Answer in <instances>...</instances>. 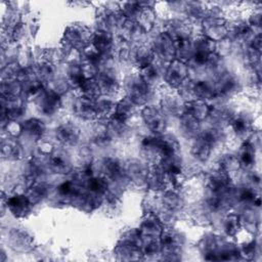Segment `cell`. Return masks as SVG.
<instances>
[{
	"mask_svg": "<svg viewBox=\"0 0 262 262\" xmlns=\"http://www.w3.org/2000/svg\"><path fill=\"white\" fill-rule=\"evenodd\" d=\"M55 135L60 143L64 145H75L79 141L80 131L74 124L64 123L56 128Z\"/></svg>",
	"mask_w": 262,
	"mask_h": 262,
	"instance_id": "obj_12",
	"label": "cell"
},
{
	"mask_svg": "<svg viewBox=\"0 0 262 262\" xmlns=\"http://www.w3.org/2000/svg\"><path fill=\"white\" fill-rule=\"evenodd\" d=\"M220 168L230 175L231 173L236 172L241 168V163H239L237 157L228 155L221 160Z\"/></svg>",
	"mask_w": 262,
	"mask_h": 262,
	"instance_id": "obj_38",
	"label": "cell"
},
{
	"mask_svg": "<svg viewBox=\"0 0 262 262\" xmlns=\"http://www.w3.org/2000/svg\"><path fill=\"white\" fill-rule=\"evenodd\" d=\"M165 81L173 88H179L188 79V66L187 63L178 58L169 61V66L165 72Z\"/></svg>",
	"mask_w": 262,
	"mask_h": 262,
	"instance_id": "obj_3",
	"label": "cell"
},
{
	"mask_svg": "<svg viewBox=\"0 0 262 262\" xmlns=\"http://www.w3.org/2000/svg\"><path fill=\"white\" fill-rule=\"evenodd\" d=\"M163 230L164 225L162 220L154 213L146 214L138 228V231L142 238L150 239H159Z\"/></svg>",
	"mask_w": 262,
	"mask_h": 262,
	"instance_id": "obj_8",
	"label": "cell"
},
{
	"mask_svg": "<svg viewBox=\"0 0 262 262\" xmlns=\"http://www.w3.org/2000/svg\"><path fill=\"white\" fill-rule=\"evenodd\" d=\"M231 127L238 137L247 138L252 130L251 123L244 117H232L230 120Z\"/></svg>",
	"mask_w": 262,
	"mask_h": 262,
	"instance_id": "obj_30",
	"label": "cell"
},
{
	"mask_svg": "<svg viewBox=\"0 0 262 262\" xmlns=\"http://www.w3.org/2000/svg\"><path fill=\"white\" fill-rule=\"evenodd\" d=\"M76 114L84 120H92L97 118L95 108V99H90L85 96H80L74 104Z\"/></svg>",
	"mask_w": 262,
	"mask_h": 262,
	"instance_id": "obj_13",
	"label": "cell"
},
{
	"mask_svg": "<svg viewBox=\"0 0 262 262\" xmlns=\"http://www.w3.org/2000/svg\"><path fill=\"white\" fill-rule=\"evenodd\" d=\"M204 36L214 42L224 40L229 34V26L227 21L220 15L208 14L203 19Z\"/></svg>",
	"mask_w": 262,
	"mask_h": 262,
	"instance_id": "obj_2",
	"label": "cell"
},
{
	"mask_svg": "<svg viewBox=\"0 0 262 262\" xmlns=\"http://www.w3.org/2000/svg\"><path fill=\"white\" fill-rule=\"evenodd\" d=\"M91 45L100 53L105 54L113 46V36L107 30L98 29L92 35Z\"/></svg>",
	"mask_w": 262,
	"mask_h": 262,
	"instance_id": "obj_14",
	"label": "cell"
},
{
	"mask_svg": "<svg viewBox=\"0 0 262 262\" xmlns=\"http://www.w3.org/2000/svg\"><path fill=\"white\" fill-rule=\"evenodd\" d=\"M131 57H133L134 63L140 70H142V69L150 66L154 62L156 53H155L152 47H149L146 45H141V46H138L131 53Z\"/></svg>",
	"mask_w": 262,
	"mask_h": 262,
	"instance_id": "obj_15",
	"label": "cell"
},
{
	"mask_svg": "<svg viewBox=\"0 0 262 262\" xmlns=\"http://www.w3.org/2000/svg\"><path fill=\"white\" fill-rule=\"evenodd\" d=\"M23 92V86L18 79L2 80L1 82V96L5 98L18 97Z\"/></svg>",
	"mask_w": 262,
	"mask_h": 262,
	"instance_id": "obj_27",
	"label": "cell"
},
{
	"mask_svg": "<svg viewBox=\"0 0 262 262\" xmlns=\"http://www.w3.org/2000/svg\"><path fill=\"white\" fill-rule=\"evenodd\" d=\"M1 154L5 159H9V160L19 159L21 156V146L13 137L10 136V138H6L2 140Z\"/></svg>",
	"mask_w": 262,
	"mask_h": 262,
	"instance_id": "obj_23",
	"label": "cell"
},
{
	"mask_svg": "<svg viewBox=\"0 0 262 262\" xmlns=\"http://www.w3.org/2000/svg\"><path fill=\"white\" fill-rule=\"evenodd\" d=\"M2 203L5 204L9 212L17 218L25 217L31 209V202L29 201L28 196L23 193H14L12 195H7L5 199V195L3 193L2 195Z\"/></svg>",
	"mask_w": 262,
	"mask_h": 262,
	"instance_id": "obj_7",
	"label": "cell"
},
{
	"mask_svg": "<svg viewBox=\"0 0 262 262\" xmlns=\"http://www.w3.org/2000/svg\"><path fill=\"white\" fill-rule=\"evenodd\" d=\"M98 83L101 95H113L119 89V84L117 79L108 72L98 73L95 77Z\"/></svg>",
	"mask_w": 262,
	"mask_h": 262,
	"instance_id": "obj_18",
	"label": "cell"
},
{
	"mask_svg": "<svg viewBox=\"0 0 262 262\" xmlns=\"http://www.w3.org/2000/svg\"><path fill=\"white\" fill-rule=\"evenodd\" d=\"M239 163L241 167H246L249 168L254 164L255 160V148L252 144L246 142L239 149L238 155L236 156Z\"/></svg>",
	"mask_w": 262,
	"mask_h": 262,
	"instance_id": "obj_32",
	"label": "cell"
},
{
	"mask_svg": "<svg viewBox=\"0 0 262 262\" xmlns=\"http://www.w3.org/2000/svg\"><path fill=\"white\" fill-rule=\"evenodd\" d=\"M9 242L13 249L26 250L30 248V245L32 243V237L25 230L14 229L10 231Z\"/></svg>",
	"mask_w": 262,
	"mask_h": 262,
	"instance_id": "obj_26",
	"label": "cell"
},
{
	"mask_svg": "<svg viewBox=\"0 0 262 262\" xmlns=\"http://www.w3.org/2000/svg\"><path fill=\"white\" fill-rule=\"evenodd\" d=\"M135 106L136 105L134 104V102L128 96H126L115 104V110L111 117L122 122H126L133 113Z\"/></svg>",
	"mask_w": 262,
	"mask_h": 262,
	"instance_id": "obj_21",
	"label": "cell"
},
{
	"mask_svg": "<svg viewBox=\"0 0 262 262\" xmlns=\"http://www.w3.org/2000/svg\"><path fill=\"white\" fill-rule=\"evenodd\" d=\"M6 129H7V133L11 137H16L23 133V126L16 121H9L6 124Z\"/></svg>",
	"mask_w": 262,
	"mask_h": 262,
	"instance_id": "obj_39",
	"label": "cell"
},
{
	"mask_svg": "<svg viewBox=\"0 0 262 262\" xmlns=\"http://www.w3.org/2000/svg\"><path fill=\"white\" fill-rule=\"evenodd\" d=\"M46 167L57 174H67L72 170L71 160L68 154L62 150H53L47 156Z\"/></svg>",
	"mask_w": 262,
	"mask_h": 262,
	"instance_id": "obj_11",
	"label": "cell"
},
{
	"mask_svg": "<svg viewBox=\"0 0 262 262\" xmlns=\"http://www.w3.org/2000/svg\"><path fill=\"white\" fill-rule=\"evenodd\" d=\"M140 77L142 78V80L148 85L151 86L154 84H156L159 81L160 78V72L158 70V68L151 63L150 66L140 70Z\"/></svg>",
	"mask_w": 262,
	"mask_h": 262,
	"instance_id": "obj_36",
	"label": "cell"
},
{
	"mask_svg": "<svg viewBox=\"0 0 262 262\" xmlns=\"http://www.w3.org/2000/svg\"><path fill=\"white\" fill-rule=\"evenodd\" d=\"M149 87L140 77V75L133 76L127 83L128 97L134 102L135 105L144 104L148 98Z\"/></svg>",
	"mask_w": 262,
	"mask_h": 262,
	"instance_id": "obj_6",
	"label": "cell"
},
{
	"mask_svg": "<svg viewBox=\"0 0 262 262\" xmlns=\"http://www.w3.org/2000/svg\"><path fill=\"white\" fill-rule=\"evenodd\" d=\"M152 49L156 55L169 61L176 58V49L172 38L166 33H161L155 40Z\"/></svg>",
	"mask_w": 262,
	"mask_h": 262,
	"instance_id": "obj_10",
	"label": "cell"
},
{
	"mask_svg": "<svg viewBox=\"0 0 262 262\" xmlns=\"http://www.w3.org/2000/svg\"><path fill=\"white\" fill-rule=\"evenodd\" d=\"M85 80L80 64H71L68 69V83L76 88H79L82 82Z\"/></svg>",
	"mask_w": 262,
	"mask_h": 262,
	"instance_id": "obj_34",
	"label": "cell"
},
{
	"mask_svg": "<svg viewBox=\"0 0 262 262\" xmlns=\"http://www.w3.org/2000/svg\"><path fill=\"white\" fill-rule=\"evenodd\" d=\"M208 187L212 193L224 194L230 191V175L220 167L213 171L208 178Z\"/></svg>",
	"mask_w": 262,
	"mask_h": 262,
	"instance_id": "obj_9",
	"label": "cell"
},
{
	"mask_svg": "<svg viewBox=\"0 0 262 262\" xmlns=\"http://www.w3.org/2000/svg\"><path fill=\"white\" fill-rule=\"evenodd\" d=\"M211 106L204 100L191 99L184 103V112H187L196 120L202 121L210 115Z\"/></svg>",
	"mask_w": 262,
	"mask_h": 262,
	"instance_id": "obj_17",
	"label": "cell"
},
{
	"mask_svg": "<svg viewBox=\"0 0 262 262\" xmlns=\"http://www.w3.org/2000/svg\"><path fill=\"white\" fill-rule=\"evenodd\" d=\"M141 5H142V8L139 11L138 15L136 16L135 20H136L137 25L139 26V28L143 32H148L154 28L155 20H156V15H155V12L151 8L143 6V3H141Z\"/></svg>",
	"mask_w": 262,
	"mask_h": 262,
	"instance_id": "obj_24",
	"label": "cell"
},
{
	"mask_svg": "<svg viewBox=\"0 0 262 262\" xmlns=\"http://www.w3.org/2000/svg\"><path fill=\"white\" fill-rule=\"evenodd\" d=\"M47 193V186L44 182H33L27 191V196L31 204L39 203Z\"/></svg>",
	"mask_w": 262,
	"mask_h": 262,
	"instance_id": "obj_31",
	"label": "cell"
},
{
	"mask_svg": "<svg viewBox=\"0 0 262 262\" xmlns=\"http://www.w3.org/2000/svg\"><path fill=\"white\" fill-rule=\"evenodd\" d=\"M223 226H224V231L226 232L227 235L233 236L235 234H237L239 228H241V218L238 215L236 214H228L225 218H224V222H223Z\"/></svg>",
	"mask_w": 262,
	"mask_h": 262,
	"instance_id": "obj_35",
	"label": "cell"
},
{
	"mask_svg": "<svg viewBox=\"0 0 262 262\" xmlns=\"http://www.w3.org/2000/svg\"><path fill=\"white\" fill-rule=\"evenodd\" d=\"M237 82L235 78L229 73H222L219 75L216 83L214 84V90L216 96L227 95L235 91Z\"/></svg>",
	"mask_w": 262,
	"mask_h": 262,
	"instance_id": "obj_16",
	"label": "cell"
},
{
	"mask_svg": "<svg viewBox=\"0 0 262 262\" xmlns=\"http://www.w3.org/2000/svg\"><path fill=\"white\" fill-rule=\"evenodd\" d=\"M216 97L214 84L209 83L208 81H196L192 82V98L206 101Z\"/></svg>",
	"mask_w": 262,
	"mask_h": 262,
	"instance_id": "obj_20",
	"label": "cell"
},
{
	"mask_svg": "<svg viewBox=\"0 0 262 262\" xmlns=\"http://www.w3.org/2000/svg\"><path fill=\"white\" fill-rule=\"evenodd\" d=\"M212 146L213 145L206 138L200 135L191 146V155L195 160L206 162L210 158Z\"/></svg>",
	"mask_w": 262,
	"mask_h": 262,
	"instance_id": "obj_19",
	"label": "cell"
},
{
	"mask_svg": "<svg viewBox=\"0 0 262 262\" xmlns=\"http://www.w3.org/2000/svg\"><path fill=\"white\" fill-rule=\"evenodd\" d=\"M79 89L81 90L82 96H85L90 99H97L99 96H101L100 89H99L98 83L96 81V78L85 79L82 82V84L80 85Z\"/></svg>",
	"mask_w": 262,
	"mask_h": 262,
	"instance_id": "obj_29",
	"label": "cell"
},
{
	"mask_svg": "<svg viewBox=\"0 0 262 262\" xmlns=\"http://www.w3.org/2000/svg\"><path fill=\"white\" fill-rule=\"evenodd\" d=\"M102 172H103V177L112 179V180H117L123 175V168L119 161L115 158H105L102 161Z\"/></svg>",
	"mask_w": 262,
	"mask_h": 262,
	"instance_id": "obj_22",
	"label": "cell"
},
{
	"mask_svg": "<svg viewBox=\"0 0 262 262\" xmlns=\"http://www.w3.org/2000/svg\"><path fill=\"white\" fill-rule=\"evenodd\" d=\"M162 204L165 209L169 211H175L182 206V200L176 191L170 189L165 191L162 199Z\"/></svg>",
	"mask_w": 262,
	"mask_h": 262,
	"instance_id": "obj_33",
	"label": "cell"
},
{
	"mask_svg": "<svg viewBox=\"0 0 262 262\" xmlns=\"http://www.w3.org/2000/svg\"><path fill=\"white\" fill-rule=\"evenodd\" d=\"M180 127L184 133L189 136H194L200 131V121L192 117L187 112H182L180 116Z\"/></svg>",
	"mask_w": 262,
	"mask_h": 262,
	"instance_id": "obj_28",
	"label": "cell"
},
{
	"mask_svg": "<svg viewBox=\"0 0 262 262\" xmlns=\"http://www.w3.org/2000/svg\"><path fill=\"white\" fill-rule=\"evenodd\" d=\"M23 126V133L28 134L32 138L39 139L44 131H45V125L44 123L37 118H31L21 123Z\"/></svg>",
	"mask_w": 262,
	"mask_h": 262,
	"instance_id": "obj_25",
	"label": "cell"
},
{
	"mask_svg": "<svg viewBox=\"0 0 262 262\" xmlns=\"http://www.w3.org/2000/svg\"><path fill=\"white\" fill-rule=\"evenodd\" d=\"M180 105L178 102L177 97L168 95L165 96L161 102V110L164 112L165 115H171V114H176L179 112Z\"/></svg>",
	"mask_w": 262,
	"mask_h": 262,
	"instance_id": "obj_37",
	"label": "cell"
},
{
	"mask_svg": "<svg viewBox=\"0 0 262 262\" xmlns=\"http://www.w3.org/2000/svg\"><path fill=\"white\" fill-rule=\"evenodd\" d=\"M37 105L41 113L47 116H52L61 105L59 93L53 89H43L38 94Z\"/></svg>",
	"mask_w": 262,
	"mask_h": 262,
	"instance_id": "obj_5",
	"label": "cell"
},
{
	"mask_svg": "<svg viewBox=\"0 0 262 262\" xmlns=\"http://www.w3.org/2000/svg\"><path fill=\"white\" fill-rule=\"evenodd\" d=\"M143 122L156 134H162L166 129L167 121L164 112L154 105H146L141 112Z\"/></svg>",
	"mask_w": 262,
	"mask_h": 262,
	"instance_id": "obj_4",
	"label": "cell"
},
{
	"mask_svg": "<svg viewBox=\"0 0 262 262\" xmlns=\"http://www.w3.org/2000/svg\"><path fill=\"white\" fill-rule=\"evenodd\" d=\"M93 33L84 25L69 26L62 37V49L67 50H84L91 44Z\"/></svg>",
	"mask_w": 262,
	"mask_h": 262,
	"instance_id": "obj_1",
	"label": "cell"
}]
</instances>
